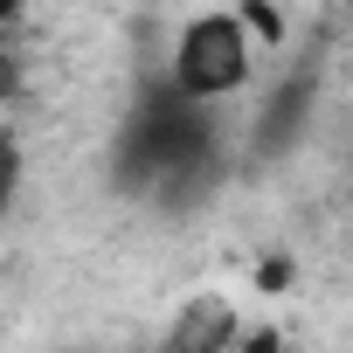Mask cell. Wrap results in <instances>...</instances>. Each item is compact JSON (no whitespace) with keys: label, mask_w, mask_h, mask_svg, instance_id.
I'll return each mask as SVG.
<instances>
[{"label":"cell","mask_w":353,"mask_h":353,"mask_svg":"<svg viewBox=\"0 0 353 353\" xmlns=\"http://www.w3.org/2000/svg\"><path fill=\"white\" fill-rule=\"evenodd\" d=\"M215 173V118L188 90H145L111 145V181L139 201H188Z\"/></svg>","instance_id":"cell-1"},{"label":"cell","mask_w":353,"mask_h":353,"mask_svg":"<svg viewBox=\"0 0 353 353\" xmlns=\"http://www.w3.org/2000/svg\"><path fill=\"white\" fill-rule=\"evenodd\" d=\"M250 63H256V42H250V21L243 14H201L181 28V42H173V90H188L201 104L215 97H236L250 83Z\"/></svg>","instance_id":"cell-2"},{"label":"cell","mask_w":353,"mask_h":353,"mask_svg":"<svg viewBox=\"0 0 353 353\" xmlns=\"http://www.w3.org/2000/svg\"><path fill=\"white\" fill-rule=\"evenodd\" d=\"M229 339H236V319H229L222 298H208V305H188V312H181L166 353H229Z\"/></svg>","instance_id":"cell-3"},{"label":"cell","mask_w":353,"mask_h":353,"mask_svg":"<svg viewBox=\"0 0 353 353\" xmlns=\"http://www.w3.org/2000/svg\"><path fill=\"white\" fill-rule=\"evenodd\" d=\"M14 194H21V152H14V139H0V222H8Z\"/></svg>","instance_id":"cell-4"},{"label":"cell","mask_w":353,"mask_h":353,"mask_svg":"<svg viewBox=\"0 0 353 353\" xmlns=\"http://www.w3.org/2000/svg\"><path fill=\"white\" fill-rule=\"evenodd\" d=\"M243 353H277V332H250V339H243Z\"/></svg>","instance_id":"cell-5"},{"label":"cell","mask_w":353,"mask_h":353,"mask_svg":"<svg viewBox=\"0 0 353 353\" xmlns=\"http://www.w3.org/2000/svg\"><path fill=\"white\" fill-rule=\"evenodd\" d=\"M0 42H8V0H0Z\"/></svg>","instance_id":"cell-6"}]
</instances>
